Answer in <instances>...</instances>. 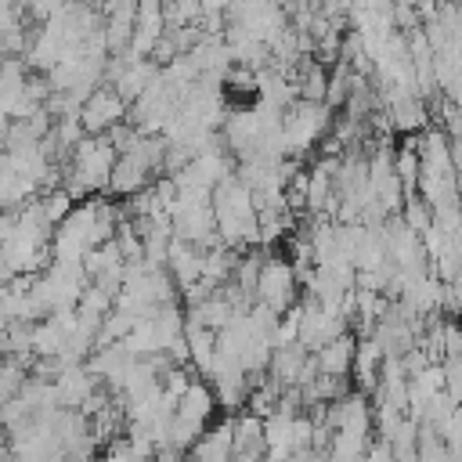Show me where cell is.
<instances>
[{
	"mask_svg": "<svg viewBox=\"0 0 462 462\" xmlns=\"http://www.w3.org/2000/svg\"><path fill=\"white\" fill-rule=\"evenodd\" d=\"M292 289H296L292 267L282 260H267L260 271V282H256V300L274 307V310H285L292 303Z\"/></svg>",
	"mask_w": 462,
	"mask_h": 462,
	"instance_id": "6da1fadb",
	"label": "cell"
},
{
	"mask_svg": "<svg viewBox=\"0 0 462 462\" xmlns=\"http://www.w3.org/2000/svg\"><path fill=\"white\" fill-rule=\"evenodd\" d=\"M188 462H235V419L202 433V440L188 451Z\"/></svg>",
	"mask_w": 462,
	"mask_h": 462,
	"instance_id": "7a4b0ae2",
	"label": "cell"
},
{
	"mask_svg": "<svg viewBox=\"0 0 462 462\" xmlns=\"http://www.w3.org/2000/svg\"><path fill=\"white\" fill-rule=\"evenodd\" d=\"M314 357H318V372L321 375H346L350 368H354V357H357V343H354V336H336L332 343H325L321 350H314Z\"/></svg>",
	"mask_w": 462,
	"mask_h": 462,
	"instance_id": "3957f363",
	"label": "cell"
},
{
	"mask_svg": "<svg viewBox=\"0 0 462 462\" xmlns=\"http://www.w3.org/2000/svg\"><path fill=\"white\" fill-rule=\"evenodd\" d=\"M119 112H123L119 97L97 94V97H90L87 108H83V126H87V130H105V126H112V123L119 119Z\"/></svg>",
	"mask_w": 462,
	"mask_h": 462,
	"instance_id": "277c9868",
	"label": "cell"
},
{
	"mask_svg": "<svg viewBox=\"0 0 462 462\" xmlns=\"http://www.w3.org/2000/svg\"><path fill=\"white\" fill-rule=\"evenodd\" d=\"M152 462H188V451H177V448H159L152 455Z\"/></svg>",
	"mask_w": 462,
	"mask_h": 462,
	"instance_id": "5b68a950",
	"label": "cell"
}]
</instances>
